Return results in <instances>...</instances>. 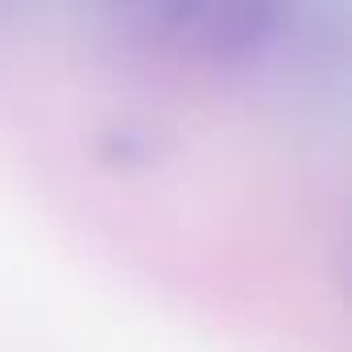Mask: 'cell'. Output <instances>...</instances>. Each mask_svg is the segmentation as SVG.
Here are the masks:
<instances>
[{
  "label": "cell",
  "instance_id": "1",
  "mask_svg": "<svg viewBox=\"0 0 352 352\" xmlns=\"http://www.w3.org/2000/svg\"><path fill=\"white\" fill-rule=\"evenodd\" d=\"M195 58L249 71L265 58L319 54L344 38L340 0H170L157 21Z\"/></svg>",
  "mask_w": 352,
  "mask_h": 352
},
{
  "label": "cell",
  "instance_id": "2",
  "mask_svg": "<svg viewBox=\"0 0 352 352\" xmlns=\"http://www.w3.org/2000/svg\"><path fill=\"white\" fill-rule=\"evenodd\" d=\"M100 153L124 170L133 166H149L157 157V141L149 137V129H137V124H124V129H112L104 141H100Z\"/></svg>",
  "mask_w": 352,
  "mask_h": 352
},
{
  "label": "cell",
  "instance_id": "3",
  "mask_svg": "<svg viewBox=\"0 0 352 352\" xmlns=\"http://www.w3.org/2000/svg\"><path fill=\"white\" fill-rule=\"evenodd\" d=\"M96 5L112 17H124V21H162L170 0H96Z\"/></svg>",
  "mask_w": 352,
  "mask_h": 352
}]
</instances>
